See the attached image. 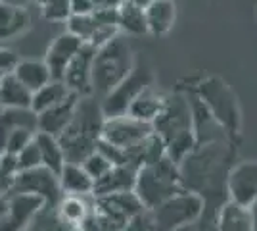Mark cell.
Here are the masks:
<instances>
[{
	"label": "cell",
	"mask_w": 257,
	"mask_h": 231,
	"mask_svg": "<svg viewBox=\"0 0 257 231\" xmlns=\"http://www.w3.org/2000/svg\"><path fill=\"white\" fill-rule=\"evenodd\" d=\"M236 146L232 141L196 144L179 162L182 185L204 200L202 216L217 218V210L228 200L226 177L234 166Z\"/></svg>",
	"instance_id": "1"
},
{
	"label": "cell",
	"mask_w": 257,
	"mask_h": 231,
	"mask_svg": "<svg viewBox=\"0 0 257 231\" xmlns=\"http://www.w3.org/2000/svg\"><path fill=\"white\" fill-rule=\"evenodd\" d=\"M154 133L165 144V154L173 162H181L196 146L192 125V106L184 93H167L165 104L152 121Z\"/></svg>",
	"instance_id": "2"
},
{
	"label": "cell",
	"mask_w": 257,
	"mask_h": 231,
	"mask_svg": "<svg viewBox=\"0 0 257 231\" xmlns=\"http://www.w3.org/2000/svg\"><path fill=\"white\" fill-rule=\"evenodd\" d=\"M104 120L106 116L102 112L100 99L92 95L79 97L73 118L58 137L67 162L81 164L88 154L96 150L98 143L102 139Z\"/></svg>",
	"instance_id": "3"
},
{
	"label": "cell",
	"mask_w": 257,
	"mask_h": 231,
	"mask_svg": "<svg viewBox=\"0 0 257 231\" xmlns=\"http://www.w3.org/2000/svg\"><path fill=\"white\" fill-rule=\"evenodd\" d=\"M135 69V52L125 35H115L111 41L98 46L90 67L92 97L104 99Z\"/></svg>",
	"instance_id": "4"
},
{
	"label": "cell",
	"mask_w": 257,
	"mask_h": 231,
	"mask_svg": "<svg viewBox=\"0 0 257 231\" xmlns=\"http://www.w3.org/2000/svg\"><path fill=\"white\" fill-rule=\"evenodd\" d=\"M181 191L186 189L182 185L179 164L173 162L169 156H163L152 164L140 166L137 170L133 193L146 210H154Z\"/></svg>",
	"instance_id": "5"
},
{
	"label": "cell",
	"mask_w": 257,
	"mask_h": 231,
	"mask_svg": "<svg viewBox=\"0 0 257 231\" xmlns=\"http://www.w3.org/2000/svg\"><path fill=\"white\" fill-rule=\"evenodd\" d=\"M194 95L200 99V102L209 110V114L219 121L225 131L230 135V139H234V135L240 133V108L236 102L234 93L226 85L223 79L219 77H207L202 79Z\"/></svg>",
	"instance_id": "6"
},
{
	"label": "cell",
	"mask_w": 257,
	"mask_h": 231,
	"mask_svg": "<svg viewBox=\"0 0 257 231\" xmlns=\"http://www.w3.org/2000/svg\"><path fill=\"white\" fill-rule=\"evenodd\" d=\"M204 212V200L190 191H181L167 198L160 206L148 210L154 231H181L200 220Z\"/></svg>",
	"instance_id": "7"
},
{
	"label": "cell",
	"mask_w": 257,
	"mask_h": 231,
	"mask_svg": "<svg viewBox=\"0 0 257 231\" xmlns=\"http://www.w3.org/2000/svg\"><path fill=\"white\" fill-rule=\"evenodd\" d=\"M152 133H154L152 123L135 120L128 114H121V116H113V118L104 120L100 141L127 152L131 148L139 146L144 139H148Z\"/></svg>",
	"instance_id": "8"
},
{
	"label": "cell",
	"mask_w": 257,
	"mask_h": 231,
	"mask_svg": "<svg viewBox=\"0 0 257 231\" xmlns=\"http://www.w3.org/2000/svg\"><path fill=\"white\" fill-rule=\"evenodd\" d=\"M14 193L39 197L44 202L46 208H56L58 200L62 197L58 176L54 172H50L48 168H44V166H37V168H31V170H22L10 195H14Z\"/></svg>",
	"instance_id": "9"
},
{
	"label": "cell",
	"mask_w": 257,
	"mask_h": 231,
	"mask_svg": "<svg viewBox=\"0 0 257 231\" xmlns=\"http://www.w3.org/2000/svg\"><path fill=\"white\" fill-rule=\"evenodd\" d=\"M152 85V73L148 69H140L135 66V69L123 79L113 91H109L104 99H100L102 104V112L106 118H113V116H121L127 114L131 102L137 99L140 91L144 87Z\"/></svg>",
	"instance_id": "10"
},
{
	"label": "cell",
	"mask_w": 257,
	"mask_h": 231,
	"mask_svg": "<svg viewBox=\"0 0 257 231\" xmlns=\"http://www.w3.org/2000/svg\"><path fill=\"white\" fill-rule=\"evenodd\" d=\"M228 200L251 206L257 200V160L238 162L230 168L226 177Z\"/></svg>",
	"instance_id": "11"
},
{
	"label": "cell",
	"mask_w": 257,
	"mask_h": 231,
	"mask_svg": "<svg viewBox=\"0 0 257 231\" xmlns=\"http://www.w3.org/2000/svg\"><path fill=\"white\" fill-rule=\"evenodd\" d=\"M43 206V200L33 195L14 193L6 197V212L0 218V231H23Z\"/></svg>",
	"instance_id": "12"
},
{
	"label": "cell",
	"mask_w": 257,
	"mask_h": 231,
	"mask_svg": "<svg viewBox=\"0 0 257 231\" xmlns=\"http://www.w3.org/2000/svg\"><path fill=\"white\" fill-rule=\"evenodd\" d=\"M65 31L75 35L77 39H81L83 44L90 46H102L107 41H111L115 35H119V29L113 25H104L96 20L94 14H86V16H71L65 22Z\"/></svg>",
	"instance_id": "13"
},
{
	"label": "cell",
	"mask_w": 257,
	"mask_h": 231,
	"mask_svg": "<svg viewBox=\"0 0 257 231\" xmlns=\"http://www.w3.org/2000/svg\"><path fill=\"white\" fill-rule=\"evenodd\" d=\"M81 46H83L81 39H77L75 35H71L69 31L60 33L52 43L48 44L43 60L52 79H62L64 77L65 69L71 64V60L75 58L77 52L81 50Z\"/></svg>",
	"instance_id": "14"
},
{
	"label": "cell",
	"mask_w": 257,
	"mask_h": 231,
	"mask_svg": "<svg viewBox=\"0 0 257 231\" xmlns=\"http://www.w3.org/2000/svg\"><path fill=\"white\" fill-rule=\"evenodd\" d=\"M96 48L90 44H83L81 50L71 60V64L65 69L64 81L67 87L71 89V93H75L77 97H88L92 95L90 89V67H92V58H94Z\"/></svg>",
	"instance_id": "15"
},
{
	"label": "cell",
	"mask_w": 257,
	"mask_h": 231,
	"mask_svg": "<svg viewBox=\"0 0 257 231\" xmlns=\"http://www.w3.org/2000/svg\"><path fill=\"white\" fill-rule=\"evenodd\" d=\"M188 99H190V106H192V125L196 144L232 141L230 135L225 131V127L209 114V110L200 102V99L194 93H188Z\"/></svg>",
	"instance_id": "16"
},
{
	"label": "cell",
	"mask_w": 257,
	"mask_h": 231,
	"mask_svg": "<svg viewBox=\"0 0 257 231\" xmlns=\"http://www.w3.org/2000/svg\"><path fill=\"white\" fill-rule=\"evenodd\" d=\"M137 179V168L131 164H113L106 176L94 181L92 197H107L119 193H133Z\"/></svg>",
	"instance_id": "17"
},
{
	"label": "cell",
	"mask_w": 257,
	"mask_h": 231,
	"mask_svg": "<svg viewBox=\"0 0 257 231\" xmlns=\"http://www.w3.org/2000/svg\"><path fill=\"white\" fill-rule=\"evenodd\" d=\"M94 212V197L92 195H62L56 204V214L65 225L81 227L86 218Z\"/></svg>",
	"instance_id": "18"
},
{
	"label": "cell",
	"mask_w": 257,
	"mask_h": 231,
	"mask_svg": "<svg viewBox=\"0 0 257 231\" xmlns=\"http://www.w3.org/2000/svg\"><path fill=\"white\" fill-rule=\"evenodd\" d=\"M77 95H71L69 99H65L64 102L56 104L48 110L37 114V131L46 133V135H52V137H60L62 131L67 127V123L73 118V112H75Z\"/></svg>",
	"instance_id": "19"
},
{
	"label": "cell",
	"mask_w": 257,
	"mask_h": 231,
	"mask_svg": "<svg viewBox=\"0 0 257 231\" xmlns=\"http://www.w3.org/2000/svg\"><path fill=\"white\" fill-rule=\"evenodd\" d=\"M215 225L217 231H255L251 208L234 200H225L221 204V208L217 210Z\"/></svg>",
	"instance_id": "20"
},
{
	"label": "cell",
	"mask_w": 257,
	"mask_h": 231,
	"mask_svg": "<svg viewBox=\"0 0 257 231\" xmlns=\"http://www.w3.org/2000/svg\"><path fill=\"white\" fill-rule=\"evenodd\" d=\"M165 97H167V93L156 89L154 83H152V85L144 87L139 95H137V99L131 102L127 114L131 118H135V120L152 123V121L158 118V114L161 112V108H163Z\"/></svg>",
	"instance_id": "21"
},
{
	"label": "cell",
	"mask_w": 257,
	"mask_h": 231,
	"mask_svg": "<svg viewBox=\"0 0 257 231\" xmlns=\"http://www.w3.org/2000/svg\"><path fill=\"white\" fill-rule=\"evenodd\" d=\"M31 27V14L27 8L8 6L0 2V43L22 37Z\"/></svg>",
	"instance_id": "22"
},
{
	"label": "cell",
	"mask_w": 257,
	"mask_h": 231,
	"mask_svg": "<svg viewBox=\"0 0 257 231\" xmlns=\"http://www.w3.org/2000/svg\"><path fill=\"white\" fill-rule=\"evenodd\" d=\"M62 195H92L94 181L85 172V168L75 162H65L58 174Z\"/></svg>",
	"instance_id": "23"
},
{
	"label": "cell",
	"mask_w": 257,
	"mask_h": 231,
	"mask_svg": "<svg viewBox=\"0 0 257 231\" xmlns=\"http://www.w3.org/2000/svg\"><path fill=\"white\" fill-rule=\"evenodd\" d=\"M33 93L14 73L0 79V108H31Z\"/></svg>",
	"instance_id": "24"
},
{
	"label": "cell",
	"mask_w": 257,
	"mask_h": 231,
	"mask_svg": "<svg viewBox=\"0 0 257 231\" xmlns=\"http://www.w3.org/2000/svg\"><path fill=\"white\" fill-rule=\"evenodd\" d=\"M71 95V89L65 85L62 79H50L46 85H43L41 89H37L33 93V100H31V110L35 114H41V112L52 108L56 104L64 102L65 99H69Z\"/></svg>",
	"instance_id": "25"
},
{
	"label": "cell",
	"mask_w": 257,
	"mask_h": 231,
	"mask_svg": "<svg viewBox=\"0 0 257 231\" xmlns=\"http://www.w3.org/2000/svg\"><path fill=\"white\" fill-rule=\"evenodd\" d=\"M146 14V25L148 33L161 37L167 35L175 23V4L173 0H154L144 10Z\"/></svg>",
	"instance_id": "26"
},
{
	"label": "cell",
	"mask_w": 257,
	"mask_h": 231,
	"mask_svg": "<svg viewBox=\"0 0 257 231\" xmlns=\"http://www.w3.org/2000/svg\"><path fill=\"white\" fill-rule=\"evenodd\" d=\"M23 127L37 131V114L31 108H0V150L8 135Z\"/></svg>",
	"instance_id": "27"
},
{
	"label": "cell",
	"mask_w": 257,
	"mask_h": 231,
	"mask_svg": "<svg viewBox=\"0 0 257 231\" xmlns=\"http://www.w3.org/2000/svg\"><path fill=\"white\" fill-rule=\"evenodd\" d=\"M12 73L18 77L31 93H35L37 89H41L52 79L44 60H33V58H25V60L20 58V62L16 64Z\"/></svg>",
	"instance_id": "28"
},
{
	"label": "cell",
	"mask_w": 257,
	"mask_h": 231,
	"mask_svg": "<svg viewBox=\"0 0 257 231\" xmlns=\"http://www.w3.org/2000/svg\"><path fill=\"white\" fill-rule=\"evenodd\" d=\"M35 143H37V148H39V154H41V166L48 168L50 172H54V174L58 176V174L62 172L64 164L67 162V160H65L64 148H62V144L58 141V137H52V135L37 131Z\"/></svg>",
	"instance_id": "29"
},
{
	"label": "cell",
	"mask_w": 257,
	"mask_h": 231,
	"mask_svg": "<svg viewBox=\"0 0 257 231\" xmlns=\"http://www.w3.org/2000/svg\"><path fill=\"white\" fill-rule=\"evenodd\" d=\"M117 27L121 35H146V14L133 2L123 0L117 8Z\"/></svg>",
	"instance_id": "30"
},
{
	"label": "cell",
	"mask_w": 257,
	"mask_h": 231,
	"mask_svg": "<svg viewBox=\"0 0 257 231\" xmlns=\"http://www.w3.org/2000/svg\"><path fill=\"white\" fill-rule=\"evenodd\" d=\"M20 164H18V158L14 154L2 152L0 154V195L2 197H8L12 191H14V185L18 181V176H20Z\"/></svg>",
	"instance_id": "31"
},
{
	"label": "cell",
	"mask_w": 257,
	"mask_h": 231,
	"mask_svg": "<svg viewBox=\"0 0 257 231\" xmlns=\"http://www.w3.org/2000/svg\"><path fill=\"white\" fill-rule=\"evenodd\" d=\"M50 23H65L71 18V0H33Z\"/></svg>",
	"instance_id": "32"
},
{
	"label": "cell",
	"mask_w": 257,
	"mask_h": 231,
	"mask_svg": "<svg viewBox=\"0 0 257 231\" xmlns=\"http://www.w3.org/2000/svg\"><path fill=\"white\" fill-rule=\"evenodd\" d=\"M23 231H69V227L58 218L56 208H46V206H43V208L33 216V220L25 225Z\"/></svg>",
	"instance_id": "33"
},
{
	"label": "cell",
	"mask_w": 257,
	"mask_h": 231,
	"mask_svg": "<svg viewBox=\"0 0 257 231\" xmlns=\"http://www.w3.org/2000/svg\"><path fill=\"white\" fill-rule=\"evenodd\" d=\"M81 166L85 168V172L88 174V176L92 177V181H98L102 176H106L107 170L111 168V160L107 158L106 154L102 152V150H94V152H90L88 156H86L85 160L81 162Z\"/></svg>",
	"instance_id": "34"
},
{
	"label": "cell",
	"mask_w": 257,
	"mask_h": 231,
	"mask_svg": "<svg viewBox=\"0 0 257 231\" xmlns=\"http://www.w3.org/2000/svg\"><path fill=\"white\" fill-rule=\"evenodd\" d=\"M35 135H37V131H35V129H27V127L12 131L10 135L6 137L4 144H2V152L14 154V156H16V154H20L23 148H25V146L35 139Z\"/></svg>",
	"instance_id": "35"
},
{
	"label": "cell",
	"mask_w": 257,
	"mask_h": 231,
	"mask_svg": "<svg viewBox=\"0 0 257 231\" xmlns=\"http://www.w3.org/2000/svg\"><path fill=\"white\" fill-rule=\"evenodd\" d=\"M18 158V164H20V170H31V168H37L41 166V154H39V148H37V143L33 139L31 143L27 144L20 154H16Z\"/></svg>",
	"instance_id": "36"
},
{
	"label": "cell",
	"mask_w": 257,
	"mask_h": 231,
	"mask_svg": "<svg viewBox=\"0 0 257 231\" xmlns=\"http://www.w3.org/2000/svg\"><path fill=\"white\" fill-rule=\"evenodd\" d=\"M20 62V56L8 46H0V75L12 73L16 64Z\"/></svg>",
	"instance_id": "37"
},
{
	"label": "cell",
	"mask_w": 257,
	"mask_h": 231,
	"mask_svg": "<svg viewBox=\"0 0 257 231\" xmlns=\"http://www.w3.org/2000/svg\"><path fill=\"white\" fill-rule=\"evenodd\" d=\"M96 10L92 0H71V16H86Z\"/></svg>",
	"instance_id": "38"
},
{
	"label": "cell",
	"mask_w": 257,
	"mask_h": 231,
	"mask_svg": "<svg viewBox=\"0 0 257 231\" xmlns=\"http://www.w3.org/2000/svg\"><path fill=\"white\" fill-rule=\"evenodd\" d=\"M92 2L98 10V8H117L123 0H92Z\"/></svg>",
	"instance_id": "39"
},
{
	"label": "cell",
	"mask_w": 257,
	"mask_h": 231,
	"mask_svg": "<svg viewBox=\"0 0 257 231\" xmlns=\"http://www.w3.org/2000/svg\"><path fill=\"white\" fill-rule=\"evenodd\" d=\"M0 2L8 6H18V8H29L33 4V0H0Z\"/></svg>",
	"instance_id": "40"
},
{
	"label": "cell",
	"mask_w": 257,
	"mask_h": 231,
	"mask_svg": "<svg viewBox=\"0 0 257 231\" xmlns=\"http://www.w3.org/2000/svg\"><path fill=\"white\" fill-rule=\"evenodd\" d=\"M128 2H133L135 6H139V8H142V10H146V8L150 6L154 0H128Z\"/></svg>",
	"instance_id": "41"
},
{
	"label": "cell",
	"mask_w": 257,
	"mask_h": 231,
	"mask_svg": "<svg viewBox=\"0 0 257 231\" xmlns=\"http://www.w3.org/2000/svg\"><path fill=\"white\" fill-rule=\"evenodd\" d=\"M4 212H6V197L0 195V218L4 216Z\"/></svg>",
	"instance_id": "42"
},
{
	"label": "cell",
	"mask_w": 257,
	"mask_h": 231,
	"mask_svg": "<svg viewBox=\"0 0 257 231\" xmlns=\"http://www.w3.org/2000/svg\"><path fill=\"white\" fill-rule=\"evenodd\" d=\"M181 231H196V225H190V227H184V229Z\"/></svg>",
	"instance_id": "43"
},
{
	"label": "cell",
	"mask_w": 257,
	"mask_h": 231,
	"mask_svg": "<svg viewBox=\"0 0 257 231\" xmlns=\"http://www.w3.org/2000/svg\"><path fill=\"white\" fill-rule=\"evenodd\" d=\"M69 231H83V229H81V227H71Z\"/></svg>",
	"instance_id": "44"
},
{
	"label": "cell",
	"mask_w": 257,
	"mask_h": 231,
	"mask_svg": "<svg viewBox=\"0 0 257 231\" xmlns=\"http://www.w3.org/2000/svg\"><path fill=\"white\" fill-rule=\"evenodd\" d=\"M0 79H2V75H0Z\"/></svg>",
	"instance_id": "45"
},
{
	"label": "cell",
	"mask_w": 257,
	"mask_h": 231,
	"mask_svg": "<svg viewBox=\"0 0 257 231\" xmlns=\"http://www.w3.org/2000/svg\"><path fill=\"white\" fill-rule=\"evenodd\" d=\"M0 154H2V150H0Z\"/></svg>",
	"instance_id": "46"
}]
</instances>
